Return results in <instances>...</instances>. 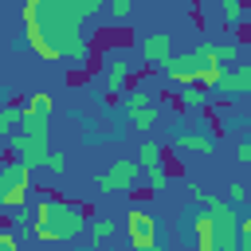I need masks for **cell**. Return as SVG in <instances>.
I'll list each match as a JSON object with an SVG mask.
<instances>
[{"label": "cell", "instance_id": "obj_1", "mask_svg": "<svg viewBox=\"0 0 251 251\" xmlns=\"http://www.w3.org/2000/svg\"><path fill=\"white\" fill-rule=\"evenodd\" d=\"M106 0H24V47H31V55H39L43 63L82 67L90 59L82 20L98 16Z\"/></svg>", "mask_w": 251, "mask_h": 251}, {"label": "cell", "instance_id": "obj_2", "mask_svg": "<svg viewBox=\"0 0 251 251\" xmlns=\"http://www.w3.org/2000/svg\"><path fill=\"white\" fill-rule=\"evenodd\" d=\"M86 224H90V216H86L82 204H75V200H55L51 220H47V224H35L31 235H35L39 243H67V239H78V235L86 231Z\"/></svg>", "mask_w": 251, "mask_h": 251}, {"label": "cell", "instance_id": "obj_3", "mask_svg": "<svg viewBox=\"0 0 251 251\" xmlns=\"http://www.w3.org/2000/svg\"><path fill=\"white\" fill-rule=\"evenodd\" d=\"M212 63H220L216 59V47L212 43H200V47H192V51H184V55H169L165 59V78L173 82V86H184V82H196Z\"/></svg>", "mask_w": 251, "mask_h": 251}, {"label": "cell", "instance_id": "obj_4", "mask_svg": "<svg viewBox=\"0 0 251 251\" xmlns=\"http://www.w3.org/2000/svg\"><path fill=\"white\" fill-rule=\"evenodd\" d=\"M27 196H31V169L12 157L0 165V212H12V208H27Z\"/></svg>", "mask_w": 251, "mask_h": 251}, {"label": "cell", "instance_id": "obj_5", "mask_svg": "<svg viewBox=\"0 0 251 251\" xmlns=\"http://www.w3.org/2000/svg\"><path fill=\"white\" fill-rule=\"evenodd\" d=\"M137 176H141V165H137L133 157H118V161H110V165L94 176V188H98L102 196H118V192H129V188L137 184Z\"/></svg>", "mask_w": 251, "mask_h": 251}, {"label": "cell", "instance_id": "obj_6", "mask_svg": "<svg viewBox=\"0 0 251 251\" xmlns=\"http://www.w3.org/2000/svg\"><path fill=\"white\" fill-rule=\"evenodd\" d=\"M126 239H129V247H133V251H153V247L161 243L157 216H153L149 208L133 204V208L126 212Z\"/></svg>", "mask_w": 251, "mask_h": 251}, {"label": "cell", "instance_id": "obj_7", "mask_svg": "<svg viewBox=\"0 0 251 251\" xmlns=\"http://www.w3.org/2000/svg\"><path fill=\"white\" fill-rule=\"evenodd\" d=\"M137 71V63H133V55L129 51H114L110 59H106V71H102V86H106V102L110 106H118L122 102V90H126V78Z\"/></svg>", "mask_w": 251, "mask_h": 251}, {"label": "cell", "instance_id": "obj_8", "mask_svg": "<svg viewBox=\"0 0 251 251\" xmlns=\"http://www.w3.org/2000/svg\"><path fill=\"white\" fill-rule=\"evenodd\" d=\"M251 90V63H227L220 78L208 86V98H239Z\"/></svg>", "mask_w": 251, "mask_h": 251}, {"label": "cell", "instance_id": "obj_9", "mask_svg": "<svg viewBox=\"0 0 251 251\" xmlns=\"http://www.w3.org/2000/svg\"><path fill=\"white\" fill-rule=\"evenodd\" d=\"M118 106L126 110V118H129V126H133L137 133H145V129H153V126H157V106H149V90H145V86L129 90Z\"/></svg>", "mask_w": 251, "mask_h": 251}, {"label": "cell", "instance_id": "obj_10", "mask_svg": "<svg viewBox=\"0 0 251 251\" xmlns=\"http://www.w3.org/2000/svg\"><path fill=\"white\" fill-rule=\"evenodd\" d=\"M180 220H184V231H192V247L196 251H216V216L208 208H196V212L184 208Z\"/></svg>", "mask_w": 251, "mask_h": 251}, {"label": "cell", "instance_id": "obj_11", "mask_svg": "<svg viewBox=\"0 0 251 251\" xmlns=\"http://www.w3.org/2000/svg\"><path fill=\"white\" fill-rule=\"evenodd\" d=\"M137 55H141V63H145V67L161 71V67H165V59L173 55V35H169V31H149V35L141 39Z\"/></svg>", "mask_w": 251, "mask_h": 251}, {"label": "cell", "instance_id": "obj_12", "mask_svg": "<svg viewBox=\"0 0 251 251\" xmlns=\"http://www.w3.org/2000/svg\"><path fill=\"white\" fill-rule=\"evenodd\" d=\"M173 145L180 153H200V157H212L216 153V137L204 133V129H176L173 133Z\"/></svg>", "mask_w": 251, "mask_h": 251}, {"label": "cell", "instance_id": "obj_13", "mask_svg": "<svg viewBox=\"0 0 251 251\" xmlns=\"http://www.w3.org/2000/svg\"><path fill=\"white\" fill-rule=\"evenodd\" d=\"M208 90L204 86H196V82H184V86H176V106L180 110H208Z\"/></svg>", "mask_w": 251, "mask_h": 251}, {"label": "cell", "instance_id": "obj_14", "mask_svg": "<svg viewBox=\"0 0 251 251\" xmlns=\"http://www.w3.org/2000/svg\"><path fill=\"white\" fill-rule=\"evenodd\" d=\"M220 20L235 31V27H243L247 24V8H243V0H220Z\"/></svg>", "mask_w": 251, "mask_h": 251}, {"label": "cell", "instance_id": "obj_15", "mask_svg": "<svg viewBox=\"0 0 251 251\" xmlns=\"http://www.w3.org/2000/svg\"><path fill=\"white\" fill-rule=\"evenodd\" d=\"M141 169H149V165H161L165 161V149H161V141H153V137H145L141 145H137V157H133Z\"/></svg>", "mask_w": 251, "mask_h": 251}, {"label": "cell", "instance_id": "obj_16", "mask_svg": "<svg viewBox=\"0 0 251 251\" xmlns=\"http://www.w3.org/2000/svg\"><path fill=\"white\" fill-rule=\"evenodd\" d=\"M16 126H20V106L4 102V106H0V137H8Z\"/></svg>", "mask_w": 251, "mask_h": 251}, {"label": "cell", "instance_id": "obj_17", "mask_svg": "<svg viewBox=\"0 0 251 251\" xmlns=\"http://www.w3.org/2000/svg\"><path fill=\"white\" fill-rule=\"evenodd\" d=\"M102 12H110V20L114 24H126L129 16H133V0H106V8Z\"/></svg>", "mask_w": 251, "mask_h": 251}, {"label": "cell", "instance_id": "obj_18", "mask_svg": "<svg viewBox=\"0 0 251 251\" xmlns=\"http://www.w3.org/2000/svg\"><path fill=\"white\" fill-rule=\"evenodd\" d=\"M145 173H149V192H165V188H169V169H165V161H161V165H149Z\"/></svg>", "mask_w": 251, "mask_h": 251}, {"label": "cell", "instance_id": "obj_19", "mask_svg": "<svg viewBox=\"0 0 251 251\" xmlns=\"http://www.w3.org/2000/svg\"><path fill=\"white\" fill-rule=\"evenodd\" d=\"M86 227H90V239H94V243H106V239H114V231H118L114 220H94V224H86Z\"/></svg>", "mask_w": 251, "mask_h": 251}, {"label": "cell", "instance_id": "obj_20", "mask_svg": "<svg viewBox=\"0 0 251 251\" xmlns=\"http://www.w3.org/2000/svg\"><path fill=\"white\" fill-rule=\"evenodd\" d=\"M247 196H251V192H247V184H243V180H231V184L224 188V200H227V204H235V208H243V204H247Z\"/></svg>", "mask_w": 251, "mask_h": 251}, {"label": "cell", "instance_id": "obj_21", "mask_svg": "<svg viewBox=\"0 0 251 251\" xmlns=\"http://www.w3.org/2000/svg\"><path fill=\"white\" fill-rule=\"evenodd\" d=\"M39 169H47V173H55V176H63V173H67V161H63V153H47Z\"/></svg>", "mask_w": 251, "mask_h": 251}, {"label": "cell", "instance_id": "obj_22", "mask_svg": "<svg viewBox=\"0 0 251 251\" xmlns=\"http://www.w3.org/2000/svg\"><path fill=\"white\" fill-rule=\"evenodd\" d=\"M216 59H220L224 67L235 63V59H239V43H220V47H216Z\"/></svg>", "mask_w": 251, "mask_h": 251}, {"label": "cell", "instance_id": "obj_23", "mask_svg": "<svg viewBox=\"0 0 251 251\" xmlns=\"http://www.w3.org/2000/svg\"><path fill=\"white\" fill-rule=\"evenodd\" d=\"M235 161L239 165H251V137H239L235 141Z\"/></svg>", "mask_w": 251, "mask_h": 251}, {"label": "cell", "instance_id": "obj_24", "mask_svg": "<svg viewBox=\"0 0 251 251\" xmlns=\"http://www.w3.org/2000/svg\"><path fill=\"white\" fill-rule=\"evenodd\" d=\"M20 247V235L12 227H0V251H16Z\"/></svg>", "mask_w": 251, "mask_h": 251}, {"label": "cell", "instance_id": "obj_25", "mask_svg": "<svg viewBox=\"0 0 251 251\" xmlns=\"http://www.w3.org/2000/svg\"><path fill=\"white\" fill-rule=\"evenodd\" d=\"M0 153H4V137H0Z\"/></svg>", "mask_w": 251, "mask_h": 251}, {"label": "cell", "instance_id": "obj_26", "mask_svg": "<svg viewBox=\"0 0 251 251\" xmlns=\"http://www.w3.org/2000/svg\"><path fill=\"white\" fill-rule=\"evenodd\" d=\"M0 43H4V27H0Z\"/></svg>", "mask_w": 251, "mask_h": 251}]
</instances>
